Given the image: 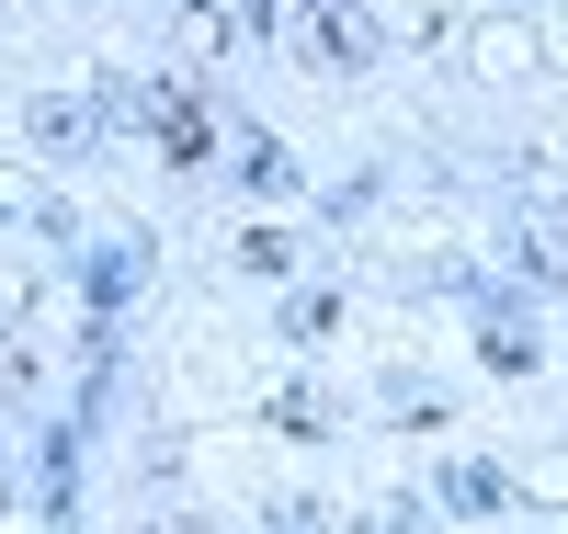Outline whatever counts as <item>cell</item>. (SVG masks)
<instances>
[{
	"mask_svg": "<svg viewBox=\"0 0 568 534\" xmlns=\"http://www.w3.org/2000/svg\"><path fill=\"white\" fill-rule=\"evenodd\" d=\"M171 46H182V58H227V0H182V12H171Z\"/></svg>",
	"mask_w": 568,
	"mask_h": 534,
	"instance_id": "cell-5",
	"label": "cell"
},
{
	"mask_svg": "<svg viewBox=\"0 0 568 534\" xmlns=\"http://www.w3.org/2000/svg\"><path fill=\"white\" fill-rule=\"evenodd\" d=\"M80 137H91V103L45 91V103H34V149H80Z\"/></svg>",
	"mask_w": 568,
	"mask_h": 534,
	"instance_id": "cell-6",
	"label": "cell"
},
{
	"mask_svg": "<svg viewBox=\"0 0 568 534\" xmlns=\"http://www.w3.org/2000/svg\"><path fill=\"white\" fill-rule=\"evenodd\" d=\"M273 432H329V399H318V386H284V399H273Z\"/></svg>",
	"mask_w": 568,
	"mask_h": 534,
	"instance_id": "cell-12",
	"label": "cell"
},
{
	"mask_svg": "<svg viewBox=\"0 0 568 534\" xmlns=\"http://www.w3.org/2000/svg\"><path fill=\"white\" fill-rule=\"evenodd\" d=\"M149 137L182 160V171H205V149H216V125H205V91H160L149 103Z\"/></svg>",
	"mask_w": 568,
	"mask_h": 534,
	"instance_id": "cell-3",
	"label": "cell"
},
{
	"mask_svg": "<svg viewBox=\"0 0 568 534\" xmlns=\"http://www.w3.org/2000/svg\"><path fill=\"white\" fill-rule=\"evenodd\" d=\"M511 251H524L546 284H568V228H524V239H511Z\"/></svg>",
	"mask_w": 568,
	"mask_h": 534,
	"instance_id": "cell-13",
	"label": "cell"
},
{
	"mask_svg": "<svg viewBox=\"0 0 568 534\" xmlns=\"http://www.w3.org/2000/svg\"><path fill=\"white\" fill-rule=\"evenodd\" d=\"M240 273L284 284V273H296V239H273V228H251V239H240Z\"/></svg>",
	"mask_w": 568,
	"mask_h": 534,
	"instance_id": "cell-11",
	"label": "cell"
},
{
	"mask_svg": "<svg viewBox=\"0 0 568 534\" xmlns=\"http://www.w3.org/2000/svg\"><path fill=\"white\" fill-rule=\"evenodd\" d=\"M273 534H329V523H318L307 501H284V512H273Z\"/></svg>",
	"mask_w": 568,
	"mask_h": 534,
	"instance_id": "cell-15",
	"label": "cell"
},
{
	"mask_svg": "<svg viewBox=\"0 0 568 534\" xmlns=\"http://www.w3.org/2000/svg\"><path fill=\"white\" fill-rule=\"evenodd\" d=\"M466 69H478V80H546V34L524 23V12H478V23H466Z\"/></svg>",
	"mask_w": 568,
	"mask_h": 534,
	"instance_id": "cell-1",
	"label": "cell"
},
{
	"mask_svg": "<svg viewBox=\"0 0 568 534\" xmlns=\"http://www.w3.org/2000/svg\"><path fill=\"white\" fill-rule=\"evenodd\" d=\"M296 12H307V46H318L329 69H375V46H387V34H375L364 0H296Z\"/></svg>",
	"mask_w": 568,
	"mask_h": 534,
	"instance_id": "cell-2",
	"label": "cell"
},
{
	"mask_svg": "<svg viewBox=\"0 0 568 534\" xmlns=\"http://www.w3.org/2000/svg\"><path fill=\"white\" fill-rule=\"evenodd\" d=\"M240 182L251 193H296V160H284L273 137H240Z\"/></svg>",
	"mask_w": 568,
	"mask_h": 534,
	"instance_id": "cell-7",
	"label": "cell"
},
{
	"mask_svg": "<svg viewBox=\"0 0 568 534\" xmlns=\"http://www.w3.org/2000/svg\"><path fill=\"white\" fill-rule=\"evenodd\" d=\"M511 501H535V512H568V444H535L524 466H511Z\"/></svg>",
	"mask_w": 568,
	"mask_h": 534,
	"instance_id": "cell-4",
	"label": "cell"
},
{
	"mask_svg": "<svg viewBox=\"0 0 568 534\" xmlns=\"http://www.w3.org/2000/svg\"><path fill=\"white\" fill-rule=\"evenodd\" d=\"M353 534H420V501H398V490H387V501H364Z\"/></svg>",
	"mask_w": 568,
	"mask_h": 534,
	"instance_id": "cell-14",
	"label": "cell"
},
{
	"mask_svg": "<svg viewBox=\"0 0 568 534\" xmlns=\"http://www.w3.org/2000/svg\"><path fill=\"white\" fill-rule=\"evenodd\" d=\"M500 490H511V477H500V466H478V455H466V466H444V501H455V512H489Z\"/></svg>",
	"mask_w": 568,
	"mask_h": 534,
	"instance_id": "cell-8",
	"label": "cell"
},
{
	"mask_svg": "<svg viewBox=\"0 0 568 534\" xmlns=\"http://www.w3.org/2000/svg\"><path fill=\"white\" fill-rule=\"evenodd\" d=\"M149 534H205V523H194V512H171V523H149Z\"/></svg>",
	"mask_w": 568,
	"mask_h": 534,
	"instance_id": "cell-16",
	"label": "cell"
},
{
	"mask_svg": "<svg viewBox=\"0 0 568 534\" xmlns=\"http://www.w3.org/2000/svg\"><path fill=\"white\" fill-rule=\"evenodd\" d=\"M329 330H342V296H329V284H318V296H296V308H284V342H329Z\"/></svg>",
	"mask_w": 568,
	"mask_h": 534,
	"instance_id": "cell-10",
	"label": "cell"
},
{
	"mask_svg": "<svg viewBox=\"0 0 568 534\" xmlns=\"http://www.w3.org/2000/svg\"><path fill=\"white\" fill-rule=\"evenodd\" d=\"M478 353H489V375H535V330H524V319H489Z\"/></svg>",
	"mask_w": 568,
	"mask_h": 534,
	"instance_id": "cell-9",
	"label": "cell"
}]
</instances>
